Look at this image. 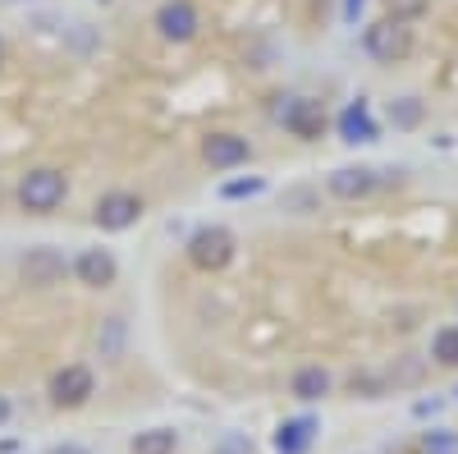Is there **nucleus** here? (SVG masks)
Here are the masks:
<instances>
[{
  "mask_svg": "<svg viewBox=\"0 0 458 454\" xmlns=\"http://www.w3.org/2000/svg\"><path fill=\"white\" fill-rule=\"evenodd\" d=\"M284 124H289L298 138H317V133H321V110H317V101L293 97V101L284 106Z\"/></svg>",
  "mask_w": 458,
  "mask_h": 454,
  "instance_id": "f8f14e48",
  "label": "nucleus"
},
{
  "mask_svg": "<svg viewBox=\"0 0 458 454\" xmlns=\"http://www.w3.org/2000/svg\"><path fill=\"white\" fill-rule=\"evenodd\" d=\"M19 202H23V211H37V216H47V211H55L60 202H64V175L60 170H28L23 175V184H19Z\"/></svg>",
  "mask_w": 458,
  "mask_h": 454,
  "instance_id": "f257e3e1",
  "label": "nucleus"
},
{
  "mask_svg": "<svg viewBox=\"0 0 458 454\" xmlns=\"http://www.w3.org/2000/svg\"><path fill=\"white\" fill-rule=\"evenodd\" d=\"M317 441V418H293L276 432V450L280 454H308V445Z\"/></svg>",
  "mask_w": 458,
  "mask_h": 454,
  "instance_id": "9b49d317",
  "label": "nucleus"
},
{
  "mask_svg": "<svg viewBox=\"0 0 458 454\" xmlns=\"http://www.w3.org/2000/svg\"><path fill=\"white\" fill-rule=\"evenodd\" d=\"M92 390H97V381H92V372L83 363H69L51 376V404L55 408H79V404L92 399Z\"/></svg>",
  "mask_w": 458,
  "mask_h": 454,
  "instance_id": "20e7f679",
  "label": "nucleus"
},
{
  "mask_svg": "<svg viewBox=\"0 0 458 454\" xmlns=\"http://www.w3.org/2000/svg\"><path fill=\"white\" fill-rule=\"evenodd\" d=\"M0 56H5V47H0Z\"/></svg>",
  "mask_w": 458,
  "mask_h": 454,
  "instance_id": "b1692460",
  "label": "nucleus"
},
{
  "mask_svg": "<svg viewBox=\"0 0 458 454\" xmlns=\"http://www.w3.org/2000/svg\"><path fill=\"white\" fill-rule=\"evenodd\" d=\"M73 276H79L88 289H106V285H114V276H120V261H114L106 248H88L79 261H73Z\"/></svg>",
  "mask_w": 458,
  "mask_h": 454,
  "instance_id": "6e6552de",
  "label": "nucleus"
},
{
  "mask_svg": "<svg viewBox=\"0 0 458 454\" xmlns=\"http://www.w3.org/2000/svg\"><path fill=\"white\" fill-rule=\"evenodd\" d=\"M19 271H23V280L32 289H51V285L64 280V257L55 248H28L23 261H19Z\"/></svg>",
  "mask_w": 458,
  "mask_h": 454,
  "instance_id": "39448f33",
  "label": "nucleus"
},
{
  "mask_svg": "<svg viewBox=\"0 0 458 454\" xmlns=\"http://www.w3.org/2000/svg\"><path fill=\"white\" fill-rule=\"evenodd\" d=\"M358 10H362V0H344V14L349 19H358Z\"/></svg>",
  "mask_w": 458,
  "mask_h": 454,
  "instance_id": "412c9836",
  "label": "nucleus"
},
{
  "mask_svg": "<svg viewBox=\"0 0 458 454\" xmlns=\"http://www.w3.org/2000/svg\"><path fill=\"white\" fill-rule=\"evenodd\" d=\"M188 257H193V267H202V271H220V267H229V257H234V235L220 230V225H207V230H198L188 239Z\"/></svg>",
  "mask_w": 458,
  "mask_h": 454,
  "instance_id": "7ed1b4c3",
  "label": "nucleus"
},
{
  "mask_svg": "<svg viewBox=\"0 0 458 454\" xmlns=\"http://www.w3.org/2000/svg\"><path fill=\"white\" fill-rule=\"evenodd\" d=\"M257 188H261V184H257V179H248V184H229L225 193H229V198H243V193H257Z\"/></svg>",
  "mask_w": 458,
  "mask_h": 454,
  "instance_id": "6ab92c4d",
  "label": "nucleus"
},
{
  "mask_svg": "<svg viewBox=\"0 0 458 454\" xmlns=\"http://www.w3.org/2000/svg\"><path fill=\"white\" fill-rule=\"evenodd\" d=\"M293 395H298L302 404L326 399V395H330V372H326V367H302V372L293 376Z\"/></svg>",
  "mask_w": 458,
  "mask_h": 454,
  "instance_id": "4468645a",
  "label": "nucleus"
},
{
  "mask_svg": "<svg viewBox=\"0 0 458 454\" xmlns=\"http://www.w3.org/2000/svg\"><path fill=\"white\" fill-rule=\"evenodd\" d=\"M417 454H458V432H445V427L427 432L417 441Z\"/></svg>",
  "mask_w": 458,
  "mask_h": 454,
  "instance_id": "f3484780",
  "label": "nucleus"
},
{
  "mask_svg": "<svg viewBox=\"0 0 458 454\" xmlns=\"http://www.w3.org/2000/svg\"><path fill=\"white\" fill-rule=\"evenodd\" d=\"M412 120H417V101H408V106L399 110V124H412Z\"/></svg>",
  "mask_w": 458,
  "mask_h": 454,
  "instance_id": "aec40b11",
  "label": "nucleus"
},
{
  "mask_svg": "<svg viewBox=\"0 0 458 454\" xmlns=\"http://www.w3.org/2000/svg\"><path fill=\"white\" fill-rule=\"evenodd\" d=\"M339 133H344V142H371L376 138V120H371L367 101L344 110V116H339Z\"/></svg>",
  "mask_w": 458,
  "mask_h": 454,
  "instance_id": "ddd939ff",
  "label": "nucleus"
},
{
  "mask_svg": "<svg viewBox=\"0 0 458 454\" xmlns=\"http://www.w3.org/2000/svg\"><path fill=\"white\" fill-rule=\"evenodd\" d=\"M51 454H88V450H83V445H55Z\"/></svg>",
  "mask_w": 458,
  "mask_h": 454,
  "instance_id": "4be33fe9",
  "label": "nucleus"
},
{
  "mask_svg": "<svg viewBox=\"0 0 458 454\" xmlns=\"http://www.w3.org/2000/svg\"><path fill=\"white\" fill-rule=\"evenodd\" d=\"M92 216H97L101 230H129V225L142 216V202H138V193H106Z\"/></svg>",
  "mask_w": 458,
  "mask_h": 454,
  "instance_id": "423d86ee",
  "label": "nucleus"
},
{
  "mask_svg": "<svg viewBox=\"0 0 458 454\" xmlns=\"http://www.w3.org/2000/svg\"><path fill=\"white\" fill-rule=\"evenodd\" d=\"M362 42H367V56H371V60L394 64V60H403V56H408L412 32H408V23H403V19H380V23H371V28H367Z\"/></svg>",
  "mask_w": 458,
  "mask_h": 454,
  "instance_id": "f03ea898",
  "label": "nucleus"
},
{
  "mask_svg": "<svg viewBox=\"0 0 458 454\" xmlns=\"http://www.w3.org/2000/svg\"><path fill=\"white\" fill-rule=\"evenodd\" d=\"M330 193L344 198V202L371 198V193H376V170H367V166H339V170L330 175Z\"/></svg>",
  "mask_w": 458,
  "mask_h": 454,
  "instance_id": "1a4fd4ad",
  "label": "nucleus"
},
{
  "mask_svg": "<svg viewBox=\"0 0 458 454\" xmlns=\"http://www.w3.org/2000/svg\"><path fill=\"white\" fill-rule=\"evenodd\" d=\"M133 454H174V432L170 427H147L133 436Z\"/></svg>",
  "mask_w": 458,
  "mask_h": 454,
  "instance_id": "2eb2a0df",
  "label": "nucleus"
},
{
  "mask_svg": "<svg viewBox=\"0 0 458 454\" xmlns=\"http://www.w3.org/2000/svg\"><path fill=\"white\" fill-rule=\"evenodd\" d=\"M220 454H252V441L234 432V436H225V441H220Z\"/></svg>",
  "mask_w": 458,
  "mask_h": 454,
  "instance_id": "a211bd4d",
  "label": "nucleus"
},
{
  "mask_svg": "<svg viewBox=\"0 0 458 454\" xmlns=\"http://www.w3.org/2000/svg\"><path fill=\"white\" fill-rule=\"evenodd\" d=\"M202 157H207L216 170H234V166L248 161V138H239V133H211V138L202 142Z\"/></svg>",
  "mask_w": 458,
  "mask_h": 454,
  "instance_id": "9d476101",
  "label": "nucleus"
},
{
  "mask_svg": "<svg viewBox=\"0 0 458 454\" xmlns=\"http://www.w3.org/2000/svg\"><path fill=\"white\" fill-rule=\"evenodd\" d=\"M5 423H10V399L0 395V427H5Z\"/></svg>",
  "mask_w": 458,
  "mask_h": 454,
  "instance_id": "5701e85b",
  "label": "nucleus"
},
{
  "mask_svg": "<svg viewBox=\"0 0 458 454\" xmlns=\"http://www.w3.org/2000/svg\"><path fill=\"white\" fill-rule=\"evenodd\" d=\"M157 28H161V37H170V42H188V37L198 32L193 0H165V5L157 10Z\"/></svg>",
  "mask_w": 458,
  "mask_h": 454,
  "instance_id": "0eeeda50",
  "label": "nucleus"
},
{
  "mask_svg": "<svg viewBox=\"0 0 458 454\" xmlns=\"http://www.w3.org/2000/svg\"><path fill=\"white\" fill-rule=\"evenodd\" d=\"M431 358L440 367H458V326H440L431 335Z\"/></svg>",
  "mask_w": 458,
  "mask_h": 454,
  "instance_id": "dca6fc26",
  "label": "nucleus"
}]
</instances>
